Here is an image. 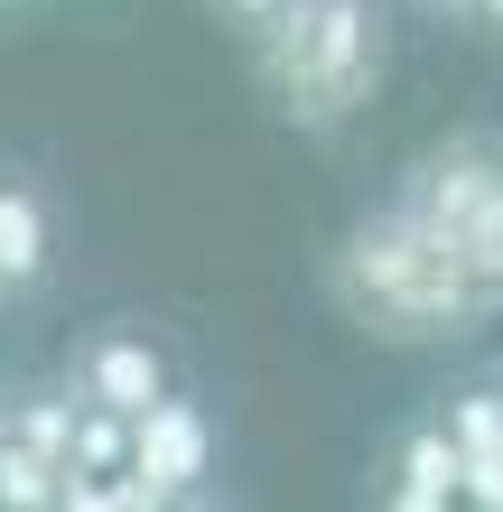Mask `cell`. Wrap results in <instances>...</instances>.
I'll return each mask as SVG.
<instances>
[{"label": "cell", "instance_id": "cell-1", "mask_svg": "<svg viewBox=\"0 0 503 512\" xmlns=\"http://www.w3.org/2000/svg\"><path fill=\"white\" fill-rule=\"evenodd\" d=\"M336 298L382 345H438V336H466V326L494 317L457 261V233H438L410 205H382L336 243Z\"/></svg>", "mask_w": 503, "mask_h": 512}, {"label": "cell", "instance_id": "cell-2", "mask_svg": "<svg viewBox=\"0 0 503 512\" xmlns=\"http://www.w3.org/2000/svg\"><path fill=\"white\" fill-rule=\"evenodd\" d=\"M252 56H261V94L299 131H345L382 94L392 28H382V0H289L252 38Z\"/></svg>", "mask_w": 503, "mask_h": 512}, {"label": "cell", "instance_id": "cell-3", "mask_svg": "<svg viewBox=\"0 0 503 512\" xmlns=\"http://www.w3.org/2000/svg\"><path fill=\"white\" fill-rule=\"evenodd\" d=\"M205 466H215V419H205V401L159 391V401L131 419V485L150 503H168V494H196Z\"/></svg>", "mask_w": 503, "mask_h": 512}, {"label": "cell", "instance_id": "cell-4", "mask_svg": "<svg viewBox=\"0 0 503 512\" xmlns=\"http://www.w3.org/2000/svg\"><path fill=\"white\" fill-rule=\"evenodd\" d=\"M66 391H75V401H94V410L140 419L168 391V354L150 336H131V326H84L75 354H66Z\"/></svg>", "mask_w": 503, "mask_h": 512}, {"label": "cell", "instance_id": "cell-5", "mask_svg": "<svg viewBox=\"0 0 503 512\" xmlns=\"http://www.w3.org/2000/svg\"><path fill=\"white\" fill-rule=\"evenodd\" d=\"M494 196H503V140L494 131H457L448 149H429V159L410 168V187H401V205H410V215H429L438 233L476 224Z\"/></svg>", "mask_w": 503, "mask_h": 512}, {"label": "cell", "instance_id": "cell-6", "mask_svg": "<svg viewBox=\"0 0 503 512\" xmlns=\"http://www.w3.org/2000/svg\"><path fill=\"white\" fill-rule=\"evenodd\" d=\"M47 270H56V224H47L38 187L28 177H0V298L47 289Z\"/></svg>", "mask_w": 503, "mask_h": 512}, {"label": "cell", "instance_id": "cell-7", "mask_svg": "<svg viewBox=\"0 0 503 512\" xmlns=\"http://www.w3.org/2000/svg\"><path fill=\"white\" fill-rule=\"evenodd\" d=\"M448 438H457V494L466 503H485V512H503V391H457L448 401Z\"/></svg>", "mask_w": 503, "mask_h": 512}, {"label": "cell", "instance_id": "cell-8", "mask_svg": "<svg viewBox=\"0 0 503 512\" xmlns=\"http://www.w3.org/2000/svg\"><path fill=\"white\" fill-rule=\"evenodd\" d=\"M457 438H448V419H420V429L401 438V457H392V485H382V503H401V512H448L457 503Z\"/></svg>", "mask_w": 503, "mask_h": 512}, {"label": "cell", "instance_id": "cell-9", "mask_svg": "<svg viewBox=\"0 0 503 512\" xmlns=\"http://www.w3.org/2000/svg\"><path fill=\"white\" fill-rule=\"evenodd\" d=\"M66 475H131V419L75 401V438H66Z\"/></svg>", "mask_w": 503, "mask_h": 512}, {"label": "cell", "instance_id": "cell-10", "mask_svg": "<svg viewBox=\"0 0 503 512\" xmlns=\"http://www.w3.org/2000/svg\"><path fill=\"white\" fill-rule=\"evenodd\" d=\"M457 261H466V280H476L485 308H503V196L485 205L476 224H457Z\"/></svg>", "mask_w": 503, "mask_h": 512}, {"label": "cell", "instance_id": "cell-11", "mask_svg": "<svg viewBox=\"0 0 503 512\" xmlns=\"http://www.w3.org/2000/svg\"><path fill=\"white\" fill-rule=\"evenodd\" d=\"M205 10H215V19L233 28V38H261V28H271V19L289 10V0H205Z\"/></svg>", "mask_w": 503, "mask_h": 512}, {"label": "cell", "instance_id": "cell-12", "mask_svg": "<svg viewBox=\"0 0 503 512\" xmlns=\"http://www.w3.org/2000/svg\"><path fill=\"white\" fill-rule=\"evenodd\" d=\"M466 10H476V19L494 28V38H503V0H466Z\"/></svg>", "mask_w": 503, "mask_h": 512}, {"label": "cell", "instance_id": "cell-13", "mask_svg": "<svg viewBox=\"0 0 503 512\" xmlns=\"http://www.w3.org/2000/svg\"><path fill=\"white\" fill-rule=\"evenodd\" d=\"M429 10H466V0H429Z\"/></svg>", "mask_w": 503, "mask_h": 512}]
</instances>
